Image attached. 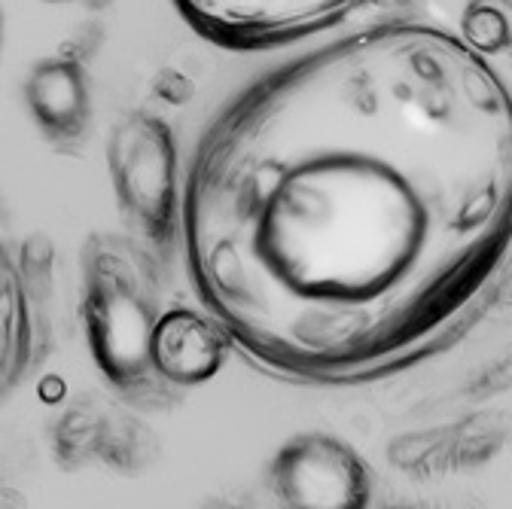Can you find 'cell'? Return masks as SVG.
Wrapping results in <instances>:
<instances>
[{"label": "cell", "mask_w": 512, "mask_h": 509, "mask_svg": "<svg viewBox=\"0 0 512 509\" xmlns=\"http://www.w3.org/2000/svg\"><path fill=\"white\" fill-rule=\"evenodd\" d=\"M470 43L388 22L235 92L192 150V290L278 375L366 381L418 360L497 263L512 110Z\"/></svg>", "instance_id": "6da1fadb"}, {"label": "cell", "mask_w": 512, "mask_h": 509, "mask_svg": "<svg viewBox=\"0 0 512 509\" xmlns=\"http://www.w3.org/2000/svg\"><path fill=\"white\" fill-rule=\"evenodd\" d=\"M83 327L95 366L128 403L159 409L168 397L153 366V333L162 317V281L147 244L95 232L83 244Z\"/></svg>", "instance_id": "7a4b0ae2"}, {"label": "cell", "mask_w": 512, "mask_h": 509, "mask_svg": "<svg viewBox=\"0 0 512 509\" xmlns=\"http://www.w3.org/2000/svg\"><path fill=\"white\" fill-rule=\"evenodd\" d=\"M107 168L125 223L153 253H171L180 238L183 180L171 125L135 110L116 122L107 138Z\"/></svg>", "instance_id": "3957f363"}, {"label": "cell", "mask_w": 512, "mask_h": 509, "mask_svg": "<svg viewBox=\"0 0 512 509\" xmlns=\"http://www.w3.org/2000/svg\"><path fill=\"white\" fill-rule=\"evenodd\" d=\"M171 4L202 40L220 49L260 52L336 28L369 0H171Z\"/></svg>", "instance_id": "277c9868"}, {"label": "cell", "mask_w": 512, "mask_h": 509, "mask_svg": "<svg viewBox=\"0 0 512 509\" xmlns=\"http://www.w3.org/2000/svg\"><path fill=\"white\" fill-rule=\"evenodd\" d=\"M272 491L293 509H363L372 497V476L348 442L330 433L287 439L269 467Z\"/></svg>", "instance_id": "5b68a950"}, {"label": "cell", "mask_w": 512, "mask_h": 509, "mask_svg": "<svg viewBox=\"0 0 512 509\" xmlns=\"http://www.w3.org/2000/svg\"><path fill=\"white\" fill-rule=\"evenodd\" d=\"M25 107L55 150H77L92 132V80L80 58H40L25 77Z\"/></svg>", "instance_id": "8992f818"}, {"label": "cell", "mask_w": 512, "mask_h": 509, "mask_svg": "<svg viewBox=\"0 0 512 509\" xmlns=\"http://www.w3.org/2000/svg\"><path fill=\"white\" fill-rule=\"evenodd\" d=\"M46 348L34 278L19 253L0 241V403L25 385Z\"/></svg>", "instance_id": "52a82bcc"}, {"label": "cell", "mask_w": 512, "mask_h": 509, "mask_svg": "<svg viewBox=\"0 0 512 509\" xmlns=\"http://www.w3.org/2000/svg\"><path fill=\"white\" fill-rule=\"evenodd\" d=\"M232 336L208 311L174 305L162 311L153 333V366L171 388H196L211 381L229 360Z\"/></svg>", "instance_id": "ba28073f"}, {"label": "cell", "mask_w": 512, "mask_h": 509, "mask_svg": "<svg viewBox=\"0 0 512 509\" xmlns=\"http://www.w3.org/2000/svg\"><path fill=\"white\" fill-rule=\"evenodd\" d=\"M461 34L482 55H497L512 46L509 19L500 7L491 4V0H473L470 10L461 19Z\"/></svg>", "instance_id": "9c48e42d"}, {"label": "cell", "mask_w": 512, "mask_h": 509, "mask_svg": "<svg viewBox=\"0 0 512 509\" xmlns=\"http://www.w3.org/2000/svg\"><path fill=\"white\" fill-rule=\"evenodd\" d=\"M0 46H4V13H0Z\"/></svg>", "instance_id": "30bf717a"}]
</instances>
